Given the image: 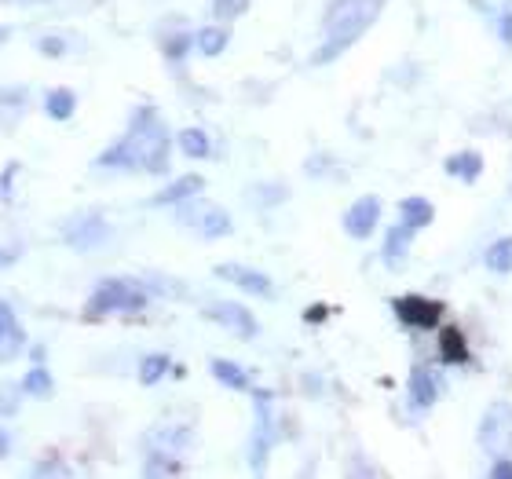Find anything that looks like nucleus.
Instances as JSON below:
<instances>
[{"instance_id": "f257e3e1", "label": "nucleus", "mask_w": 512, "mask_h": 479, "mask_svg": "<svg viewBox=\"0 0 512 479\" xmlns=\"http://www.w3.org/2000/svg\"><path fill=\"white\" fill-rule=\"evenodd\" d=\"M172 132L165 128L161 114L154 107H136L128 118L125 136L114 139L96 165L103 172H150V176H165L172 158Z\"/></svg>"}, {"instance_id": "f03ea898", "label": "nucleus", "mask_w": 512, "mask_h": 479, "mask_svg": "<svg viewBox=\"0 0 512 479\" xmlns=\"http://www.w3.org/2000/svg\"><path fill=\"white\" fill-rule=\"evenodd\" d=\"M384 11V0H330L322 11V44L311 63H333L363 37Z\"/></svg>"}, {"instance_id": "7ed1b4c3", "label": "nucleus", "mask_w": 512, "mask_h": 479, "mask_svg": "<svg viewBox=\"0 0 512 479\" xmlns=\"http://www.w3.org/2000/svg\"><path fill=\"white\" fill-rule=\"evenodd\" d=\"M150 304V289L147 282H136V278H103L85 300V315L88 319H107V315H136V311H147Z\"/></svg>"}, {"instance_id": "20e7f679", "label": "nucleus", "mask_w": 512, "mask_h": 479, "mask_svg": "<svg viewBox=\"0 0 512 479\" xmlns=\"http://www.w3.org/2000/svg\"><path fill=\"white\" fill-rule=\"evenodd\" d=\"M176 224L187 227V231H194V235L205 238V242L227 238L231 231H235V220H231V213H227L224 205L205 202L202 194L191 198V202L176 205Z\"/></svg>"}, {"instance_id": "39448f33", "label": "nucleus", "mask_w": 512, "mask_h": 479, "mask_svg": "<svg viewBox=\"0 0 512 479\" xmlns=\"http://www.w3.org/2000/svg\"><path fill=\"white\" fill-rule=\"evenodd\" d=\"M275 395L271 392H253V436H249V469L264 472L271 450H275Z\"/></svg>"}, {"instance_id": "423d86ee", "label": "nucleus", "mask_w": 512, "mask_h": 479, "mask_svg": "<svg viewBox=\"0 0 512 479\" xmlns=\"http://www.w3.org/2000/svg\"><path fill=\"white\" fill-rule=\"evenodd\" d=\"M476 439L487 458H512V403L505 399H494L480 417V428H476Z\"/></svg>"}, {"instance_id": "0eeeda50", "label": "nucleus", "mask_w": 512, "mask_h": 479, "mask_svg": "<svg viewBox=\"0 0 512 479\" xmlns=\"http://www.w3.org/2000/svg\"><path fill=\"white\" fill-rule=\"evenodd\" d=\"M202 315L216 326H224L227 333H235L242 341H253L256 333H260V322L256 315L246 308V304H238V300H209L202 308Z\"/></svg>"}, {"instance_id": "6e6552de", "label": "nucleus", "mask_w": 512, "mask_h": 479, "mask_svg": "<svg viewBox=\"0 0 512 479\" xmlns=\"http://www.w3.org/2000/svg\"><path fill=\"white\" fill-rule=\"evenodd\" d=\"M395 319L410 326V330H436L439 319H443V304L432 297H421V293H406V297L392 300Z\"/></svg>"}, {"instance_id": "1a4fd4ad", "label": "nucleus", "mask_w": 512, "mask_h": 479, "mask_svg": "<svg viewBox=\"0 0 512 479\" xmlns=\"http://www.w3.org/2000/svg\"><path fill=\"white\" fill-rule=\"evenodd\" d=\"M344 235L355 238V242H366V238L374 235L377 224H381V198L374 194H363V198H355L348 209H344Z\"/></svg>"}, {"instance_id": "9d476101", "label": "nucleus", "mask_w": 512, "mask_h": 479, "mask_svg": "<svg viewBox=\"0 0 512 479\" xmlns=\"http://www.w3.org/2000/svg\"><path fill=\"white\" fill-rule=\"evenodd\" d=\"M63 242L70 245V249H77V253H92V249L110 242V224L99 213L77 216L74 224L63 231Z\"/></svg>"}, {"instance_id": "9b49d317", "label": "nucleus", "mask_w": 512, "mask_h": 479, "mask_svg": "<svg viewBox=\"0 0 512 479\" xmlns=\"http://www.w3.org/2000/svg\"><path fill=\"white\" fill-rule=\"evenodd\" d=\"M216 275L224 278V282H231L235 289H242V293H249V297L271 300L278 293L271 275H264V271H256V267H249V264H220Z\"/></svg>"}, {"instance_id": "f8f14e48", "label": "nucleus", "mask_w": 512, "mask_h": 479, "mask_svg": "<svg viewBox=\"0 0 512 479\" xmlns=\"http://www.w3.org/2000/svg\"><path fill=\"white\" fill-rule=\"evenodd\" d=\"M202 191H205L202 176H198V172H187V176H176L169 187H161V191L150 198V205H158V209H176V205L198 198Z\"/></svg>"}, {"instance_id": "ddd939ff", "label": "nucleus", "mask_w": 512, "mask_h": 479, "mask_svg": "<svg viewBox=\"0 0 512 479\" xmlns=\"http://www.w3.org/2000/svg\"><path fill=\"white\" fill-rule=\"evenodd\" d=\"M26 348V330L19 326V315L8 300H0V362H11Z\"/></svg>"}, {"instance_id": "4468645a", "label": "nucleus", "mask_w": 512, "mask_h": 479, "mask_svg": "<svg viewBox=\"0 0 512 479\" xmlns=\"http://www.w3.org/2000/svg\"><path fill=\"white\" fill-rule=\"evenodd\" d=\"M406 392H410V403H414L417 410H432L439 399L436 370H432V366H414V370H410V381H406Z\"/></svg>"}, {"instance_id": "2eb2a0df", "label": "nucleus", "mask_w": 512, "mask_h": 479, "mask_svg": "<svg viewBox=\"0 0 512 479\" xmlns=\"http://www.w3.org/2000/svg\"><path fill=\"white\" fill-rule=\"evenodd\" d=\"M414 227L406 224H392L388 227V235H384V245H381V260L392 271H399V267L406 264V253H410V245H414Z\"/></svg>"}, {"instance_id": "dca6fc26", "label": "nucleus", "mask_w": 512, "mask_h": 479, "mask_svg": "<svg viewBox=\"0 0 512 479\" xmlns=\"http://www.w3.org/2000/svg\"><path fill=\"white\" fill-rule=\"evenodd\" d=\"M209 373H213L224 388H231V392H253V377H249V370L242 362L216 355V359H209Z\"/></svg>"}, {"instance_id": "f3484780", "label": "nucleus", "mask_w": 512, "mask_h": 479, "mask_svg": "<svg viewBox=\"0 0 512 479\" xmlns=\"http://www.w3.org/2000/svg\"><path fill=\"white\" fill-rule=\"evenodd\" d=\"M443 172H447V176H454V180H461V183H476L483 176L480 150H454V154H447V161H443Z\"/></svg>"}, {"instance_id": "a211bd4d", "label": "nucleus", "mask_w": 512, "mask_h": 479, "mask_svg": "<svg viewBox=\"0 0 512 479\" xmlns=\"http://www.w3.org/2000/svg\"><path fill=\"white\" fill-rule=\"evenodd\" d=\"M19 392L26 395V399H52V392H55V377H52V370L44 366V362H33L30 370L22 373V381H19Z\"/></svg>"}, {"instance_id": "6ab92c4d", "label": "nucleus", "mask_w": 512, "mask_h": 479, "mask_svg": "<svg viewBox=\"0 0 512 479\" xmlns=\"http://www.w3.org/2000/svg\"><path fill=\"white\" fill-rule=\"evenodd\" d=\"M432 220H436V205L428 202V198H421V194H410V198L399 202V224L414 227V231H425Z\"/></svg>"}, {"instance_id": "aec40b11", "label": "nucleus", "mask_w": 512, "mask_h": 479, "mask_svg": "<svg viewBox=\"0 0 512 479\" xmlns=\"http://www.w3.org/2000/svg\"><path fill=\"white\" fill-rule=\"evenodd\" d=\"M176 147H180L183 158H191V161H205L209 154H213V139H209V132L205 128H183V132H176Z\"/></svg>"}, {"instance_id": "412c9836", "label": "nucleus", "mask_w": 512, "mask_h": 479, "mask_svg": "<svg viewBox=\"0 0 512 479\" xmlns=\"http://www.w3.org/2000/svg\"><path fill=\"white\" fill-rule=\"evenodd\" d=\"M227 44H231V30H227L224 22H213V26H205V30L194 33V52L205 55V59L224 55Z\"/></svg>"}, {"instance_id": "4be33fe9", "label": "nucleus", "mask_w": 512, "mask_h": 479, "mask_svg": "<svg viewBox=\"0 0 512 479\" xmlns=\"http://www.w3.org/2000/svg\"><path fill=\"white\" fill-rule=\"evenodd\" d=\"M44 114H48V118L52 121H70L77 114V92L74 88H48V92H44Z\"/></svg>"}, {"instance_id": "5701e85b", "label": "nucleus", "mask_w": 512, "mask_h": 479, "mask_svg": "<svg viewBox=\"0 0 512 479\" xmlns=\"http://www.w3.org/2000/svg\"><path fill=\"white\" fill-rule=\"evenodd\" d=\"M439 359L447 362V366H469V341H465V333L458 326L439 333Z\"/></svg>"}, {"instance_id": "b1692460", "label": "nucleus", "mask_w": 512, "mask_h": 479, "mask_svg": "<svg viewBox=\"0 0 512 479\" xmlns=\"http://www.w3.org/2000/svg\"><path fill=\"white\" fill-rule=\"evenodd\" d=\"M180 472H183L180 454H172V450H154V447H150L147 461H143V476H180Z\"/></svg>"}, {"instance_id": "393cba45", "label": "nucleus", "mask_w": 512, "mask_h": 479, "mask_svg": "<svg viewBox=\"0 0 512 479\" xmlns=\"http://www.w3.org/2000/svg\"><path fill=\"white\" fill-rule=\"evenodd\" d=\"M483 267L494 271V275H512V235L498 238V242L487 245L483 253Z\"/></svg>"}, {"instance_id": "a878e982", "label": "nucleus", "mask_w": 512, "mask_h": 479, "mask_svg": "<svg viewBox=\"0 0 512 479\" xmlns=\"http://www.w3.org/2000/svg\"><path fill=\"white\" fill-rule=\"evenodd\" d=\"M172 373V359L169 355H161V352H154V355H143L139 359V384H147V388H154V384L161 381V377H169Z\"/></svg>"}, {"instance_id": "bb28decb", "label": "nucleus", "mask_w": 512, "mask_h": 479, "mask_svg": "<svg viewBox=\"0 0 512 479\" xmlns=\"http://www.w3.org/2000/svg\"><path fill=\"white\" fill-rule=\"evenodd\" d=\"M191 432L187 428H158V432H150V447L154 450H172V454H183V450L191 447Z\"/></svg>"}, {"instance_id": "cd10ccee", "label": "nucleus", "mask_w": 512, "mask_h": 479, "mask_svg": "<svg viewBox=\"0 0 512 479\" xmlns=\"http://www.w3.org/2000/svg\"><path fill=\"white\" fill-rule=\"evenodd\" d=\"M249 11V0H213V19L216 22H235Z\"/></svg>"}, {"instance_id": "c85d7f7f", "label": "nucleus", "mask_w": 512, "mask_h": 479, "mask_svg": "<svg viewBox=\"0 0 512 479\" xmlns=\"http://www.w3.org/2000/svg\"><path fill=\"white\" fill-rule=\"evenodd\" d=\"M66 37H59V33H44L41 41H37V52L44 55V59H66L70 55V48H66Z\"/></svg>"}, {"instance_id": "c756f323", "label": "nucleus", "mask_w": 512, "mask_h": 479, "mask_svg": "<svg viewBox=\"0 0 512 479\" xmlns=\"http://www.w3.org/2000/svg\"><path fill=\"white\" fill-rule=\"evenodd\" d=\"M191 48H194L191 33H176V37H169V41H165V59H172V63H183V59L191 55Z\"/></svg>"}, {"instance_id": "7c9ffc66", "label": "nucleus", "mask_w": 512, "mask_h": 479, "mask_svg": "<svg viewBox=\"0 0 512 479\" xmlns=\"http://www.w3.org/2000/svg\"><path fill=\"white\" fill-rule=\"evenodd\" d=\"M15 180H19V161H8L4 172H0V202L15 198Z\"/></svg>"}, {"instance_id": "2f4dec72", "label": "nucleus", "mask_w": 512, "mask_h": 479, "mask_svg": "<svg viewBox=\"0 0 512 479\" xmlns=\"http://www.w3.org/2000/svg\"><path fill=\"white\" fill-rule=\"evenodd\" d=\"M498 37H502L505 48H512V0H505L502 11H498Z\"/></svg>"}, {"instance_id": "473e14b6", "label": "nucleus", "mask_w": 512, "mask_h": 479, "mask_svg": "<svg viewBox=\"0 0 512 479\" xmlns=\"http://www.w3.org/2000/svg\"><path fill=\"white\" fill-rule=\"evenodd\" d=\"M30 472H33V476H66L70 469H66V465L59 458H52V461H37V465H33Z\"/></svg>"}, {"instance_id": "72a5a7b5", "label": "nucleus", "mask_w": 512, "mask_h": 479, "mask_svg": "<svg viewBox=\"0 0 512 479\" xmlns=\"http://www.w3.org/2000/svg\"><path fill=\"white\" fill-rule=\"evenodd\" d=\"M491 476L494 479H512V458H494L491 461Z\"/></svg>"}, {"instance_id": "f704fd0d", "label": "nucleus", "mask_w": 512, "mask_h": 479, "mask_svg": "<svg viewBox=\"0 0 512 479\" xmlns=\"http://www.w3.org/2000/svg\"><path fill=\"white\" fill-rule=\"evenodd\" d=\"M330 319V308L326 304H311L308 311H304V322H326Z\"/></svg>"}, {"instance_id": "c9c22d12", "label": "nucleus", "mask_w": 512, "mask_h": 479, "mask_svg": "<svg viewBox=\"0 0 512 479\" xmlns=\"http://www.w3.org/2000/svg\"><path fill=\"white\" fill-rule=\"evenodd\" d=\"M0 4H11V8H41V4H52V0H0Z\"/></svg>"}, {"instance_id": "e433bc0d", "label": "nucleus", "mask_w": 512, "mask_h": 479, "mask_svg": "<svg viewBox=\"0 0 512 479\" xmlns=\"http://www.w3.org/2000/svg\"><path fill=\"white\" fill-rule=\"evenodd\" d=\"M8 454H11V432L0 428V458H8Z\"/></svg>"}, {"instance_id": "4c0bfd02", "label": "nucleus", "mask_w": 512, "mask_h": 479, "mask_svg": "<svg viewBox=\"0 0 512 479\" xmlns=\"http://www.w3.org/2000/svg\"><path fill=\"white\" fill-rule=\"evenodd\" d=\"M11 264H15V253H11V249H0V271H8Z\"/></svg>"}, {"instance_id": "58836bf2", "label": "nucleus", "mask_w": 512, "mask_h": 479, "mask_svg": "<svg viewBox=\"0 0 512 479\" xmlns=\"http://www.w3.org/2000/svg\"><path fill=\"white\" fill-rule=\"evenodd\" d=\"M4 41H8V30H4V26H0V44H4Z\"/></svg>"}]
</instances>
